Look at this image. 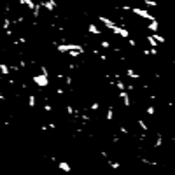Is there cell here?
I'll return each mask as SVG.
<instances>
[{
	"instance_id": "11",
	"label": "cell",
	"mask_w": 175,
	"mask_h": 175,
	"mask_svg": "<svg viewBox=\"0 0 175 175\" xmlns=\"http://www.w3.org/2000/svg\"><path fill=\"white\" fill-rule=\"evenodd\" d=\"M88 32L93 33V35H102V30H100L95 23H89V25H88Z\"/></svg>"
},
{
	"instance_id": "17",
	"label": "cell",
	"mask_w": 175,
	"mask_h": 175,
	"mask_svg": "<svg viewBox=\"0 0 175 175\" xmlns=\"http://www.w3.org/2000/svg\"><path fill=\"white\" fill-rule=\"evenodd\" d=\"M100 46H102L103 49H110V47H112V46H110V42H109V41H102V42H100Z\"/></svg>"
},
{
	"instance_id": "9",
	"label": "cell",
	"mask_w": 175,
	"mask_h": 175,
	"mask_svg": "<svg viewBox=\"0 0 175 175\" xmlns=\"http://www.w3.org/2000/svg\"><path fill=\"white\" fill-rule=\"evenodd\" d=\"M58 168H60L62 172H65V173H70V172H72V166H70L68 161H58Z\"/></svg>"
},
{
	"instance_id": "12",
	"label": "cell",
	"mask_w": 175,
	"mask_h": 175,
	"mask_svg": "<svg viewBox=\"0 0 175 175\" xmlns=\"http://www.w3.org/2000/svg\"><path fill=\"white\" fill-rule=\"evenodd\" d=\"M107 165L110 166L112 170H119V168H121V163L116 161V159H107Z\"/></svg>"
},
{
	"instance_id": "15",
	"label": "cell",
	"mask_w": 175,
	"mask_h": 175,
	"mask_svg": "<svg viewBox=\"0 0 175 175\" xmlns=\"http://www.w3.org/2000/svg\"><path fill=\"white\" fill-rule=\"evenodd\" d=\"M89 109H91L93 112H96V110H100V103H98V102H93L91 105H89Z\"/></svg>"
},
{
	"instance_id": "8",
	"label": "cell",
	"mask_w": 175,
	"mask_h": 175,
	"mask_svg": "<svg viewBox=\"0 0 175 175\" xmlns=\"http://www.w3.org/2000/svg\"><path fill=\"white\" fill-rule=\"evenodd\" d=\"M41 5L46 11H49V12H53V11L56 9V2H54V0H46V2H41Z\"/></svg>"
},
{
	"instance_id": "10",
	"label": "cell",
	"mask_w": 175,
	"mask_h": 175,
	"mask_svg": "<svg viewBox=\"0 0 175 175\" xmlns=\"http://www.w3.org/2000/svg\"><path fill=\"white\" fill-rule=\"evenodd\" d=\"M124 74H126L130 79H133V81H138V79H140V74L135 72L133 68H126V70H124Z\"/></svg>"
},
{
	"instance_id": "18",
	"label": "cell",
	"mask_w": 175,
	"mask_h": 175,
	"mask_svg": "<svg viewBox=\"0 0 175 175\" xmlns=\"http://www.w3.org/2000/svg\"><path fill=\"white\" fill-rule=\"evenodd\" d=\"M128 44H130L131 47H137V41H135V39H131V37L128 39Z\"/></svg>"
},
{
	"instance_id": "7",
	"label": "cell",
	"mask_w": 175,
	"mask_h": 175,
	"mask_svg": "<svg viewBox=\"0 0 175 175\" xmlns=\"http://www.w3.org/2000/svg\"><path fill=\"white\" fill-rule=\"evenodd\" d=\"M147 30L151 32V35H154V33H158V30H159V21H149V25H147Z\"/></svg>"
},
{
	"instance_id": "20",
	"label": "cell",
	"mask_w": 175,
	"mask_h": 175,
	"mask_svg": "<svg viewBox=\"0 0 175 175\" xmlns=\"http://www.w3.org/2000/svg\"><path fill=\"white\" fill-rule=\"evenodd\" d=\"M173 144H175V138H173Z\"/></svg>"
},
{
	"instance_id": "6",
	"label": "cell",
	"mask_w": 175,
	"mask_h": 175,
	"mask_svg": "<svg viewBox=\"0 0 175 175\" xmlns=\"http://www.w3.org/2000/svg\"><path fill=\"white\" fill-rule=\"evenodd\" d=\"M114 116H116V109L114 105H107V112H105V121H114Z\"/></svg>"
},
{
	"instance_id": "16",
	"label": "cell",
	"mask_w": 175,
	"mask_h": 175,
	"mask_svg": "<svg viewBox=\"0 0 175 175\" xmlns=\"http://www.w3.org/2000/svg\"><path fill=\"white\" fill-rule=\"evenodd\" d=\"M144 4L145 5H149V7H158V5H159L158 2H152V0H144Z\"/></svg>"
},
{
	"instance_id": "19",
	"label": "cell",
	"mask_w": 175,
	"mask_h": 175,
	"mask_svg": "<svg viewBox=\"0 0 175 175\" xmlns=\"http://www.w3.org/2000/svg\"><path fill=\"white\" fill-rule=\"evenodd\" d=\"M44 110H46V112H53V105L46 103V105H44Z\"/></svg>"
},
{
	"instance_id": "14",
	"label": "cell",
	"mask_w": 175,
	"mask_h": 175,
	"mask_svg": "<svg viewBox=\"0 0 175 175\" xmlns=\"http://www.w3.org/2000/svg\"><path fill=\"white\" fill-rule=\"evenodd\" d=\"M145 112H147L149 116H151V117H152V119H154V116H156V107H154V105H147V107H145Z\"/></svg>"
},
{
	"instance_id": "4",
	"label": "cell",
	"mask_w": 175,
	"mask_h": 175,
	"mask_svg": "<svg viewBox=\"0 0 175 175\" xmlns=\"http://www.w3.org/2000/svg\"><path fill=\"white\" fill-rule=\"evenodd\" d=\"M98 21L102 23V25H105V28H109V30L112 32L116 26H117V21L110 20V18H105V16H98Z\"/></svg>"
},
{
	"instance_id": "2",
	"label": "cell",
	"mask_w": 175,
	"mask_h": 175,
	"mask_svg": "<svg viewBox=\"0 0 175 175\" xmlns=\"http://www.w3.org/2000/svg\"><path fill=\"white\" fill-rule=\"evenodd\" d=\"M32 81L37 84L39 88H47V86H49V79L44 77V75H41V74H35V75L32 77Z\"/></svg>"
},
{
	"instance_id": "5",
	"label": "cell",
	"mask_w": 175,
	"mask_h": 175,
	"mask_svg": "<svg viewBox=\"0 0 175 175\" xmlns=\"http://www.w3.org/2000/svg\"><path fill=\"white\" fill-rule=\"evenodd\" d=\"M119 98L123 100V105L126 107V109H130V107H131V96H130V93H128V91H121V93H119Z\"/></svg>"
},
{
	"instance_id": "13",
	"label": "cell",
	"mask_w": 175,
	"mask_h": 175,
	"mask_svg": "<svg viewBox=\"0 0 175 175\" xmlns=\"http://www.w3.org/2000/svg\"><path fill=\"white\" fill-rule=\"evenodd\" d=\"M35 105H37V98H35L33 93H30V95H28V107H30V109H35Z\"/></svg>"
},
{
	"instance_id": "1",
	"label": "cell",
	"mask_w": 175,
	"mask_h": 175,
	"mask_svg": "<svg viewBox=\"0 0 175 175\" xmlns=\"http://www.w3.org/2000/svg\"><path fill=\"white\" fill-rule=\"evenodd\" d=\"M131 12H133V14H137V16H140V18H144V20L156 21V16H154V14H151L149 11H145V9H140V7H131Z\"/></svg>"
},
{
	"instance_id": "3",
	"label": "cell",
	"mask_w": 175,
	"mask_h": 175,
	"mask_svg": "<svg viewBox=\"0 0 175 175\" xmlns=\"http://www.w3.org/2000/svg\"><path fill=\"white\" fill-rule=\"evenodd\" d=\"M112 33L114 35H117V37H121V39H126V41L130 39V30H128L126 26H119V25H117V26L112 30Z\"/></svg>"
}]
</instances>
